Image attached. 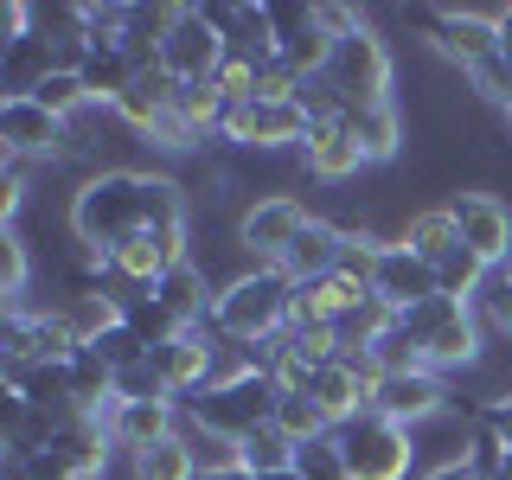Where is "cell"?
<instances>
[{"instance_id": "obj_8", "label": "cell", "mask_w": 512, "mask_h": 480, "mask_svg": "<svg viewBox=\"0 0 512 480\" xmlns=\"http://www.w3.org/2000/svg\"><path fill=\"white\" fill-rule=\"evenodd\" d=\"M224 141H231L237 154H282V148H295L301 154V141H308V116H301L295 103H231V116H224Z\"/></svg>"}, {"instance_id": "obj_29", "label": "cell", "mask_w": 512, "mask_h": 480, "mask_svg": "<svg viewBox=\"0 0 512 480\" xmlns=\"http://www.w3.org/2000/svg\"><path fill=\"white\" fill-rule=\"evenodd\" d=\"M276 429H282V436L295 442V448H301V442H320V436H333L327 410H320L308 391H282V397H276Z\"/></svg>"}, {"instance_id": "obj_20", "label": "cell", "mask_w": 512, "mask_h": 480, "mask_svg": "<svg viewBox=\"0 0 512 480\" xmlns=\"http://www.w3.org/2000/svg\"><path fill=\"white\" fill-rule=\"evenodd\" d=\"M52 71H58V45H52V39H39V32H32V39L7 45V52H0V103L32 96Z\"/></svg>"}, {"instance_id": "obj_39", "label": "cell", "mask_w": 512, "mask_h": 480, "mask_svg": "<svg viewBox=\"0 0 512 480\" xmlns=\"http://www.w3.org/2000/svg\"><path fill=\"white\" fill-rule=\"evenodd\" d=\"M423 480H474V468L468 461H442V468H429Z\"/></svg>"}, {"instance_id": "obj_23", "label": "cell", "mask_w": 512, "mask_h": 480, "mask_svg": "<svg viewBox=\"0 0 512 480\" xmlns=\"http://www.w3.org/2000/svg\"><path fill=\"white\" fill-rule=\"evenodd\" d=\"M397 244H410L423 263H442V256H455V250H461V231H455V212H448V199H442V205H423V212H410L404 231H397Z\"/></svg>"}, {"instance_id": "obj_40", "label": "cell", "mask_w": 512, "mask_h": 480, "mask_svg": "<svg viewBox=\"0 0 512 480\" xmlns=\"http://www.w3.org/2000/svg\"><path fill=\"white\" fill-rule=\"evenodd\" d=\"M493 20H500V52L512 58V7H500V13H493Z\"/></svg>"}, {"instance_id": "obj_21", "label": "cell", "mask_w": 512, "mask_h": 480, "mask_svg": "<svg viewBox=\"0 0 512 480\" xmlns=\"http://www.w3.org/2000/svg\"><path fill=\"white\" fill-rule=\"evenodd\" d=\"M340 250H346V231L333 218H320L314 212V224L308 231L295 237V244H288V256H282V269L295 282H314V276H333V269H340Z\"/></svg>"}, {"instance_id": "obj_26", "label": "cell", "mask_w": 512, "mask_h": 480, "mask_svg": "<svg viewBox=\"0 0 512 480\" xmlns=\"http://www.w3.org/2000/svg\"><path fill=\"white\" fill-rule=\"evenodd\" d=\"M71 397H77L84 416H109V410H116V365H109L96 346H84L71 359Z\"/></svg>"}, {"instance_id": "obj_37", "label": "cell", "mask_w": 512, "mask_h": 480, "mask_svg": "<svg viewBox=\"0 0 512 480\" xmlns=\"http://www.w3.org/2000/svg\"><path fill=\"white\" fill-rule=\"evenodd\" d=\"M122 320H128V327L141 333V340H148V352H154V346H167V340H180V333H186L180 320H173V314H167V308L154 301V288H148V295H141V301H135V308H128Z\"/></svg>"}, {"instance_id": "obj_4", "label": "cell", "mask_w": 512, "mask_h": 480, "mask_svg": "<svg viewBox=\"0 0 512 480\" xmlns=\"http://www.w3.org/2000/svg\"><path fill=\"white\" fill-rule=\"evenodd\" d=\"M276 397H282V384L256 372V378L212 384V391L180 397V423L186 429H205V436H224V442H244L250 429L276 423Z\"/></svg>"}, {"instance_id": "obj_24", "label": "cell", "mask_w": 512, "mask_h": 480, "mask_svg": "<svg viewBox=\"0 0 512 480\" xmlns=\"http://www.w3.org/2000/svg\"><path fill=\"white\" fill-rule=\"evenodd\" d=\"M128 480H205V468H199V455H192V436L180 429V436L128 455Z\"/></svg>"}, {"instance_id": "obj_33", "label": "cell", "mask_w": 512, "mask_h": 480, "mask_svg": "<svg viewBox=\"0 0 512 480\" xmlns=\"http://www.w3.org/2000/svg\"><path fill=\"white\" fill-rule=\"evenodd\" d=\"M365 359H372V372H378V378H397V372H423V365H429V359H423V346H416L404 327H391V333H384V340H378L372 352H365Z\"/></svg>"}, {"instance_id": "obj_14", "label": "cell", "mask_w": 512, "mask_h": 480, "mask_svg": "<svg viewBox=\"0 0 512 480\" xmlns=\"http://www.w3.org/2000/svg\"><path fill=\"white\" fill-rule=\"evenodd\" d=\"M372 160L359 154V141L346 135V122H314L308 141H301V173L314 186H352Z\"/></svg>"}, {"instance_id": "obj_16", "label": "cell", "mask_w": 512, "mask_h": 480, "mask_svg": "<svg viewBox=\"0 0 512 480\" xmlns=\"http://www.w3.org/2000/svg\"><path fill=\"white\" fill-rule=\"evenodd\" d=\"M103 423H109V436H116L122 455H141V448L180 436V404H173V397H141V404H116Z\"/></svg>"}, {"instance_id": "obj_10", "label": "cell", "mask_w": 512, "mask_h": 480, "mask_svg": "<svg viewBox=\"0 0 512 480\" xmlns=\"http://www.w3.org/2000/svg\"><path fill=\"white\" fill-rule=\"evenodd\" d=\"M160 64H167L180 84H205V77H218V64H224V32L199 13V0H180L167 39H160Z\"/></svg>"}, {"instance_id": "obj_27", "label": "cell", "mask_w": 512, "mask_h": 480, "mask_svg": "<svg viewBox=\"0 0 512 480\" xmlns=\"http://www.w3.org/2000/svg\"><path fill=\"white\" fill-rule=\"evenodd\" d=\"M77 77H84V90H90V109H116L122 103V96H128V84H135V64H128L122 52H116V45H96V52L84 58V71H77Z\"/></svg>"}, {"instance_id": "obj_36", "label": "cell", "mask_w": 512, "mask_h": 480, "mask_svg": "<svg viewBox=\"0 0 512 480\" xmlns=\"http://www.w3.org/2000/svg\"><path fill=\"white\" fill-rule=\"evenodd\" d=\"M474 314L487 320V333H500V340H512V269H493L487 288H480Z\"/></svg>"}, {"instance_id": "obj_25", "label": "cell", "mask_w": 512, "mask_h": 480, "mask_svg": "<svg viewBox=\"0 0 512 480\" xmlns=\"http://www.w3.org/2000/svg\"><path fill=\"white\" fill-rule=\"evenodd\" d=\"M391 327H397V314L384 308L378 295H365V301H352V308H346L340 320H333V340H340L346 359H365V352H372V346H378Z\"/></svg>"}, {"instance_id": "obj_38", "label": "cell", "mask_w": 512, "mask_h": 480, "mask_svg": "<svg viewBox=\"0 0 512 480\" xmlns=\"http://www.w3.org/2000/svg\"><path fill=\"white\" fill-rule=\"evenodd\" d=\"M480 423H487L493 436L506 442V455H512V391H493V397H487V416H480Z\"/></svg>"}, {"instance_id": "obj_41", "label": "cell", "mask_w": 512, "mask_h": 480, "mask_svg": "<svg viewBox=\"0 0 512 480\" xmlns=\"http://www.w3.org/2000/svg\"><path fill=\"white\" fill-rule=\"evenodd\" d=\"M263 480H301V474H295V468H282V474H263Z\"/></svg>"}, {"instance_id": "obj_28", "label": "cell", "mask_w": 512, "mask_h": 480, "mask_svg": "<svg viewBox=\"0 0 512 480\" xmlns=\"http://www.w3.org/2000/svg\"><path fill=\"white\" fill-rule=\"evenodd\" d=\"M237 468L256 474V480H263V474H282V468H295V442H288L276 423H263V429H250V436L237 442Z\"/></svg>"}, {"instance_id": "obj_12", "label": "cell", "mask_w": 512, "mask_h": 480, "mask_svg": "<svg viewBox=\"0 0 512 480\" xmlns=\"http://www.w3.org/2000/svg\"><path fill=\"white\" fill-rule=\"evenodd\" d=\"M64 141H71V122H58L45 103H32V96L0 103V154H13V160H58Z\"/></svg>"}, {"instance_id": "obj_43", "label": "cell", "mask_w": 512, "mask_h": 480, "mask_svg": "<svg viewBox=\"0 0 512 480\" xmlns=\"http://www.w3.org/2000/svg\"><path fill=\"white\" fill-rule=\"evenodd\" d=\"M506 269H512V263H506Z\"/></svg>"}, {"instance_id": "obj_18", "label": "cell", "mask_w": 512, "mask_h": 480, "mask_svg": "<svg viewBox=\"0 0 512 480\" xmlns=\"http://www.w3.org/2000/svg\"><path fill=\"white\" fill-rule=\"evenodd\" d=\"M154 301L167 308L180 327H199V320H212V301H218V282L205 276V263L192 256V263H180V269H167V276L154 282Z\"/></svg>"}, {"instance_id": "obj_13", "label": "cell", "mask_w": 512, "mask_h": 480, "mask_svg": "<svg viewBox=\"0 0 512 480\" xmlns=\"http://www.w3.org/2000/svg\"><path fill=\"white\" fill-rule=\"evenodd\" d=\"M372 295H378L391 314L423 308V301L442 295V288H436V263H423L410 244H397V237H391V250H384V263H378V276H372Z\"/></svg>"}, {"instance_id": "obj_30", "label": "cell", "mask_w": 512, "mask_h": 480, "mask_svg": "<svg viewBox=\"0 0 512 480\" xmlns=\"http://www.w3.org/2000/svg\"><path fill=\"white\" fill-rule=\"evenodd\" d=\"M32 103H45L58 122H77V116L90 109V90H84V77H77V71H64V64H58V71L45 77L39 90H32Z\"/></svg>"}, {"instance_id": "obj_34", "label": "cell", "mask_w": 512, "mask_h": 480, "mask_svg": "<svg viewBox=\"0 0 512 480\" xmlns=\"http://www.w3.org/2000/svg\"><path fill=\"white\" fill-rule=\"evenodd\" d=\"M461 84H468L480 103H493V109L506 116V109H512V58H506V52H493L487 64H474V71L461 77Z\"/></svg>"}, {"instance_id": "obj_31", "label": "cell", "mask_w": 512, "mask_h": 480, "mask_svg": "<svg viewBox=\"0 0 512 480\" xmlns=\"http://www.w3.org/2000/svg\"><path fill=\"white\" fill-rule=\"evenodd\" d=\"M295 474L301 480H352L346 448H340V429H333V436H320V442H301L295 448Z\"/></svg>"}, {"instance_id": "obj_5", "label": "cell", "mask_w": 512, "mask_h": 480, "mask_svg": "<svg viewBox=\"0 0 512 480\" xmlns=\"http://www.w3.org/2000/svg\"><path fill=\"white\" fill-rule=\"evenodd\" d=\"M340 448H346L352 480H410V468H416V429L391 423L378 410L340 423Z\"/></svg>"}, {"instance_id": "obj_11", "label": "cell", "mask_w": 512, "mask_h": 480, "mask_svg": "<svg viewBox=\"0 0 512 480\" xmlns=\"http://www.w3.org/2000/svg\"><path fill=\"white\" fill-rule=\"evenodd\" d=\"M448 404H455V391H448V378L429 372V365H423V372L378 378V391H372V410L391 416V423H404V429L436 423V416H448Z\"/></svg>"}, {"instance_id": "obj_15", "label": "cell", "mask_w": 512, "mask_h": 480, "mask_svg": "<svg viewBox=\"0 0 512 480\" xmlns=\"http://www.w3.org/2000/svg\"><path fill=\"white\" fill-rule=\"evenodd\" d=\"M173 109H180V77H173L167 64H154V71H141L135 84H128V96H122L116 109H109V116H116V122L128 128V135H141V141H148L154 128L173 116Z\"/></svg>"}, {"instance_id": "obj_32", "label": "cell", "mask_w": 512, "mask_h": 480, "mask_svg": "<svg viewBox=\"0 0 512 480\" xmlns=\"http://www.w3.org/2000/svg\"><path fill=\"white\" fill-rule=\"evenodd\" d=\"M26 282H32V256H26L20 224H13V231H0V295H7V308L26 301Z\"/></svg>"}, {"instance_id": "obj_3", "label": "cell", "mask_w": 512, "mask_h": 480, "mask_svg": "<svg viewBox=\"0 0 512 480\" xmlns=\"http://www.w3.org/2000/svg\"><path fill=\"white\" fill-rule=\"evenodd\" d=\"M397 327L410 333L416 346H423V359H429V372H474L480 359H487V320H480L468 301H423V308H410V314H397Z\"/></svg>"}, {"instance_id": "obj_9", "label": "cell", "mask_w": 512, "mask_h": 480, "mask_svg": "<svg viewBox=\"0 0 512 480\" xmlns=\"http://www.w3.org/2000/svg\"><path fill=\"white\" fill-rule=\"evenodd\" d=\"M448 212H455L461 244H468L487 269H506V263H512V205L500 199V192L461 186L455 199H448Z\"/></svg>"}, {"instance_id": "obj_35", "label": "cell", "mask_w": 512, "mask_h": 480, "mask_svg": "<svg viewBox=\"0 0 512 480\" xmlns=\"http://www.w3.org/2000/svg\"><path fill=\"white\" fill-rule=\"evenodd\" d=\"M0 480H77V468L58 448H32V455H0Z\"/></svg>"}, {"instance_id": "obj_42", "label": "cell", "mask_w": 512, "mask_h": 480, "mask_svg": "<svg viewBox=\"0 0 512 480\" xmlns=\"http://www.w3.org/2000/svg\"><path fill=\"white\" fill-rule=\"evenodd\" d=\"M506 128H512V109H506Z\"/></svg>"}, {"instance_id": "obj_6", "label": "cell", "mask_w": 512, "mask_h": 480, "mask_svg": "<svg viewBox=\"0 0 512 480\" xmlns=\"http://www.w3.org/2000/svg\"><path fill=\"white\" fill-rule=\"evenodd\" d=\"M314 224L308 199H295V192H256V199L237 212V250L250 256V263H282L288 244H295L301 231Z\"/></svg>"}, {"instance_id": "obj_19", "label": "cell", "mask_w": 512, "mask_h": 480, "mask_svg": "<svg viewBox=\"0 0 512 480\" xmlns=\"http://www.w3.org/2000/svg\"><path fill=\"white\" fill-rule=\"evenodd\" d=\"M346 135L359 141V154L384 167V160L404 154V116H397V103H346Z\"/></svg>"}, {"instance_id": "obj_22", "label": "cell", "mask_w": 512, "mask_h": 480, "mask_svg": "<svg viewBox=\"0 0 512 480\" xmlns=\"http://www.w3.org/2000/svg\"><path fill=\"white\" fill-rule=\"evenodd\" d=\"M372 288H359V282H346L340 269L333 276H314V282H295V320H314V327H333L352 301H365Z\"/></svg>"}, {"instance_id": "obj_1", "label": "cell", "mask_w": 512, "mask_h": 480, "mask_svg": "<svg viewBox=\"0 0 512 480\" xmlns=\"http://www.w3.org/2000/svg\"><path fill=\"white\" fill-rule=\"evenodd\" d=\"M71 231L84 250L116 256L128 237L148 231V173L141 167H96L71 192Z\"/></svg>"}, {"instance_id": "obj_17", "label": "cell", "mask_w": 512, "mask_h": 480, "mask_svg": "<svg viewBox=\"0 0 512 480\" xmlns=\"http://www.w3.org/2000/svg\"><path fill=\"white\" fill-rule=\"evenodd\" d=\"M109 263H116L128 282L154 288L160 276H167V269L192 263V244H186V231H141V237H128V244L109 256Z\"/></svg>"}, {"instance_id": "obj_2", "label": "cell", "mask_w": 512, "mask_h": 480, "mask_svg": "<svg viewBox=\"0 0 512 480\" xmlns=\"http://www.w3.org/2000/svg\"><path fill=\"white\" fill-rule=\"evenodd\" d=\"M212 320L224 340H282L288 320H295V276L282 263H244L237 276L218 282Z\"/></svg>"}, {"instance_id": "obj_7", "label": "cell", "mask_w": 512, "mask_h": 480, "mask_svg": "<svg viewBox=\"0 0 512 480\" xmlns=\"http://www.w3.org/2000/svg\"><path fill=\"white\" fill-rule=\"evenodd\" d=\"M391 45L378 39L372 26L346 32V39H333V58H327V77L340 84L346 103H391Z\"/></svg>"}]
</instances>
